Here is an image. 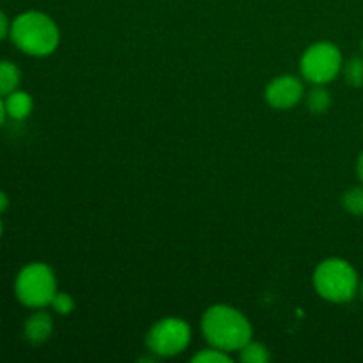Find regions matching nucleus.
Returning a JSON list of instances; mask_svg holds the SVG:
<instances>
[{"instance_id": "obj_1", "label": "nucleus", "mask_w": 363, "mask_h": 363, "mask_svg": "<svg viewBox=\"0 0 363 363\" xmlns=\"http://www.w3.org/2000/svg\"><path fill=\"white\" fill-rule=\"evenodd\" d=\"M204 339L216 350L225 353L240 351L252 340V326L248 319L230 305H213L202 315Z\"/></svg>"}, {"instance_id": "obj_2", "label": "nucleus", "mask_w": 363, "mask_h": 363, "mask_svg": "<svg viewBox=\"0 0 363 363\" xmlns=\"http://www.w3.org/2000/svg\"><path fill=\"white\" fill-rule=\"evenodd\" d=\"M9 38L14 46L27 55L48 57L59 46L60 32L48 14L27 11L13 20Z\"/></svg>"}, {"instance_id": "obj_3", "label": "nucleus", "mask_w": 363, "mask_h": 363, "mask_svg": "<svg viewBox=\"0 0 363 363\" xmlns=\"http://www.w3.org/2000/svg\"><path fill=\"white\" fill-rule=\"evenodd\" d=\"M314 287L318 294L332 303H347L360 291L357 269L339 257L319 262L314 272Z\"/></svg>"}, {"instance_id": "obj_4", "label": "nucleus", "mask_w": 363, "mask_h": 363, "mask_svg": "<svg viewBox=\"0 0 363 363\" xmlns=\"http://www.w3.org/2000/svg\"><path fill=\"white\" fill-rule=\"evenodd\" d=\"M14 294L18 301L28 308H45L57 294V280L52 268L45 262H30L23 266L14 280Z\"/></svg>"}, {"instance_id": "obj_5", "label": "nucleus", "mask_w": 363, "mask_h": 363, "mask_svg": "<svg viewBox=\"0 0 363 363\" xmlns=\"http://www.w3.org/2000/svg\"><path fill=\"white\" fill-rule=\"evenodd\" d=\"M342 53L333 43L321 41L308 46L300 60V69L305 80L314 85H326L342 71Z\"/></svg>"}, {"instance_id": "obj_6", "label": "nucleus", "mask_w": 363, "mask_h": 363, "mask_svg": "<svg viewBox=\"0 0 363 363\" xmlns=\"http://www.w3.org/2000/svg\"><path fill=\"white\" fill-rule=\"evenodd\" d=\"M191 340V328L184 319L165 318L151 326L147 333V347L158 357H176L183 353Z\"/></svg>"}, {"instance_id": "obj_7", "label": "nucleus", "mask_w": 363, "mask_h": 363, "mask_svg": "<svg viewBox=\"0 0 363 363\" xmlns=\"http://www.w3.org/2000/svg\"><path fill=\"white\" fill-rule=\"evenodd\" d=\"M303 98V84L293 74H282L273 78L266 87V101L277 110L293 108Z\"/></svg>"}, {"instance_id": "obj_8", "label": "nucleus", "mask_w": 363, "mask_h": 363, "mask_svg": "<svg viewBox=\"0 0 363 363\" xmlns=\"http://www.w3.org/2000/svg\"><path fill=\"white\" fill-rule=\"evenodd\" d=\"M53 332V321L52 315L48 312H45L43 308H38V312L30 315V318L25 321L23 326V333L25 339L28 340L30 344H43L50 339Z\"/></svg>"}, {"instance_id": "obj_9", "label": "nucleus", "mask_w": 363, "mask_h": 363, "mask_svg": "<svg viewBox=\"0 0 363 363\" xmlns=\"http://www.w3.org/2000/svg\"><path fill=\"white\" fill-rule=\"evenodd\" d=\"M4 105H6L7 116L14 121H21L28 117L32 108H34V101H32L30 94L25 91H18V89L4 98Z\"/></svg>"}, {"instance_id": "obj_10", "label": "nucleus", "mask_w": 363, "mask_h": 363, "mask_svg": "<svg viewBox=\"0 0 363 363\" xmlns=\"http://www.w3.org/2000/svg\"><path fill=\"white\" fill-rule=\"evenodd\" d=\"M21 73L18 66L11 60H0V96L6 98L20 85Z\"/></svg>"}, {"instance_id": "obj_11", "label": "nucleus", "mask_w": 363, "mask_h": 363, "mask_svg": "<svg viewBox=\"0 0 363 363\" xmlns=\"http://www.w3.org/2000/svg\"><path fill=\"white\" fill-rule=\"evenodd\" d=\"M330 105H332V96H330V92L323 85H315L307 94V108L312 113L328 112Z\"/></svg>"}, {"instance_id": "obj_12", "label": "nucleus", "mask_w": 363, "mask_h": 363, "mask_svg": "<svg viewBox=\"0 0 363 363\" xmlns=\"http://www.w3.org/2000/svg\"><path fill=\"white\" fill-rule=\"evenodd\" d=\"M240 360L245 363H266L269 360L268 347L261 342H248L240 350Z\"/></svg>"}, {"instance_id": "obj_13", "label": "nucleus", "mask_w": 363, "mask_h": 363, "mask_svg": "<svg viewBox=\"0 0 363 363\" xmlns=\"http://www.w3.org/2000/svg\"><path fill=\"white\" fill-rule=\"evenodd\" d=\"M344 80L351 87H362L363 85V59L362 57H353L342 66Z\"/></svg>"}, {"instance_id": "obj_14", "label": "nucleus", "mask_w": 363, "mask_h": 363, "mask_svg": "<svg viewBox=\"0 0 363 363\" xmlns=\"http://www.w3.org/2000/svg\"><path fill=\"white\" fill-rule=\"evenodd\" d=\"M342 206L347 213H351V215L363 216V188H350V190L342 195Z\"/></svg>"}, {"instance_id": "obj_15", "label": "nucleus", "mask_w": 363, "mask_h": 363, "mask_svg": "<svg viewBox=\"0 0 363 363\" xmlns=\"http://www.w3.org/2000/svg\"><path fill=\"white\" fill-rule=\"evenodd\" d=\"M194 362L199 363H230L229 353L222 350H216V347H209V350L201 351L194 357Z\"/></svg>"}, {"instance_id": "obj_16", "label": "nucleus", "mask_w": 363, "mask_h": 363, "mask_svg": "<svg viewBox=\"0 0 363 363\" xmlns=\"http://www.w3.org/2000/svg\"><path fill=\"white\" fill-rule=\"evenodd\" d=\"M50 305L60 315H67L74 311V300L67 293H57Z\"/></svg>"}, {"instance_id": "obj_17", "label": "nucleus", "mask_w": 363, "mask_h": 363, "mask_svg": "<svg viewBox=\"0 0 363 363\" xmlns=\"http://www.w3.org/2000/svg\"><path fill=\"white\" fill-rule=\"evenodd\" d=\"M9 34H11V21L9 18H7V14L0 9V41L6 39Z\"/></svg>"}, {"instance_id": "obj_18", "label": "nucleus", "mask_w": 363, "mask_h": 363, "mask_svg": "<svg viewBox=\"0 0 363 363\" xmlns=\"http://www.w3.org/2000/svg\"><path fill=\"white\" fill-rule=\"evenodd\" d=\"M7 208H9V197L6 195V191L0 190V215L7 211Z\"/></svg>"}, {"instance_id": "obj_19", "label": "nucleus", "mask_w": 363, "mask_h": 363, "mask_svg": "<svg viewBox=\"0 0 363 363\" xmlns=\"http://www.w3.org/2000/svg\"><path fill=\"white\" fill-rule=\"evenodd\" d=\"M357 176H358V179L363 183V152L358 156V160H357Z\"/></svg>"}, {"instance_id": "obj_20", "label": "nucleus", "mask_w": 363, "mask_h": 363, "mask_svg": "<svg viewBox=\"0 0 363 363\" xmlns=\"http://www.w3.org/2000/svg\"><path fill=\"white\" fill-rule=\"evenodd\" d=\"M6 105H4V98L2 96H0V126H2L4 124V119H6Z\"/></svg>"}, {"instance_id": "obj_21", "label": "nucleus", "mask_w": 363, "mask_h": 363, "mask_svg": "<svg viewBox=\"0 0 363 363\" xmlns=\"http://www.w3.org/2000/svg\"><path fill=\"white\" fill-rule=\"evenodd\" d=\"M2 233H4V225H2V220H0V238H2Z\"/></svg>"}, {"instance_id": "obj_22", "label": "nucleus", "mask_w": 363, "mask_h": 363, "mask_svg": "<svg viewBox=\"0 0 363 363\" xmlns=\"http://www.w3.org/2000/svg\"><path fill=\"white\" fill-rule=\"evenodd\" d=\"M360 294H362V298H363V282L360 284Z\"/></svg>"}, {"instance_id": "obj_23", "label": "nucleus", "mask_w": 363, "mask_h": 363, "mask_svg": "<svg viewBox=\"0 0 363 363\" xmlns=\"http://www.w3.org/2000/svg\"><path fill=\"white\" fill-rule=\"evenodd\" d=\"M362 48H363V39H362Z\"/></svg>"}, {"instance_id": "obj_24", "label": "nucleus", "mask_w": 363, "mask_h": 363, "mask_svg": "<svg viewBox=\"0 0 363 363\" xmlns=\"http://www.w3.org/2000/svg\"><path fill=\"white\" fill-rule=\"evenodd\" d=\"M362 130H363V128H362Z\"/></svg>"}]
</instances>
